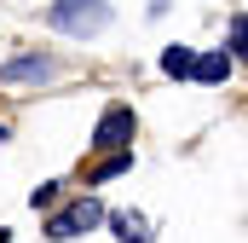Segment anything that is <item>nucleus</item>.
<instances>
[{"label": "nucleus", "mask_w": 248, "mask_h": 243, "mask_svg": "<svg viewBox=\"0 0 248 243\" xmlns=\"http://www.w3.org/2000/svg\"><path fill=\"white\" fill-rule=\"evenodd\" d=\"M46 23L63 29V35H98V29L110 23V6H104V0H58V6L46 12Z\"/></svg>", "instance_id": "nucleus-1"}, {"label": "nucleus", "mask_w": 248, "mask_h": 243, "mask_svg": "<svg viewBox=\"0 0 248 243\" xmlns=\"http://www.w3.org/2000/svg\"><path fill=\"white\" fill-rule=\"evenodd\" d=\"M110 226H116V238H122V243H150V226H144L139 214H116Z\"/></svg>", "instance_id": "nucleus-6"}, {"label": "nucleus", "mask_w": 248, "mask_h": 243, "mask_svg": "<svg viewBox=\"0 0 248 243\" xmlns=\"http://www.w3.org/2000/svg\"><path fill=\"white\" fill-rule=\"evenodd\" d=\"M0 139H6V127H0Z\"/></svg>", "instance_id": "nucleus-9"}, {"label": "nucleus", "mask_w": 248, "mask_h": 243, "mask_svg": "<svg viewBox=\"0 0 248 243\" xmlns=\"http://www.w3.org/2000/svg\"><path fill=\"white\" fill-rule=\"evenodd\" d=\"M190 75H196V81H208V87H219V81L231 75V58H225V52H202V58L190 64Z\"/></svg>", "instance_id": "nucleus-5"}, {"label": "nucleus", "mask_w": 248, "mask_h": 243, "mask_svg": "<svg viewBox=\"0 0 248 243\" xmlns=\"http://www.w3.org/2000/svg\"><path fill=\"white\" fill-rule=\"evenodd\" d=\"M0 243H6V232H0Z\"/></svg>", "instance_id": "nucleus-10"}, {"label": "nucleus", "mask_w": 248, "mask_h": 243, "mask_svg": "<svg viewBox=\"0 0 248 243\" xmlns=\"http://www.w3.org/2000/svg\"><path fill=\"white\" fill-rule=\"evenodd\" d=\"M104 220V208H98V197H81V203H69L63 214H52V226H46V238L52 243H69V238H81V232H93Z\"/></svg>", "instance_id": "nucleus-2"}, {"label": "nucleus", "mask_w": 248, "mask_h": 243, "mask_svg": "<svg viewBox=\"0 0 248 243\" xmlns=\"http://www.w3.org/2000/svg\"><path fill=\"white\" fill-rule=\"evenodd\" d=\"M52 75V58H12L0 69V81H46Z\"/></svg>", "instance_id": "nucleus-4"}, {"label": "nucleus", "mask_w": 248, "mask_h": 243, "mask_svg": "<svg viewBox=\"0 0 248 243\" xmlns=\"http://www.w3.org/2000/svg\"><path fill=\"white\" fill-rule=\"evenodd\" d=\"M133 127H139V122H133V110H127V104H116V110H104V116H98L93 145H98V151H127V145H133Z\"/></svg>", "instance_id": "nucleus-3"}, {"label": "nucleus", "mask_w": 248, "mask_h": 243, "mask_svg": "<svg viewBox=\"0 0 248 243\" xmlns=\"http://www.w3.org/2000/svg\"><path fill=\"white\" fill-rule=\"evenodd\" d=\"M127 168H133V151H116L110 162H98V174H93V180H116V174H127Z\"/></svg>", "instance_id": "nucleus-8"}, {"label": "nucleus", "mask_w": 248, "mask_h": 243, "mask_svg": "<svg viewBox=\"0 0 248 243\" xmlns=\"http://www.w3.org/2000/svg\"><path fill=\"white\" fill-rule=\"evenodd\" d=\"M190 64H196L190 47H168V52H162V69H168V75H190Z\"/></svg>", "instance_id": "nucleus-7"}]
</instances>
